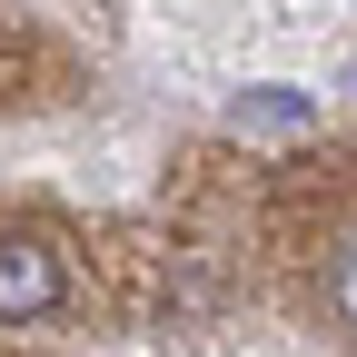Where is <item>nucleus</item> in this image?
I'll return each instance as SVG.
<instances>
[{
    "label": "nucleus",
    "instance_id": "nucleus-1",
    "mask_svg": "<svg viewBox=\"0 0 357 357\" xmlns=\"http://www.w3.org/2000/svg\"><path fill=\"white\" fill-rule=\"evenodd\" d=\"M60 298H70V278H60V258H50V248H40V238H0V328L50 318Z\"/></svg>",
    "mask_w": 357,
    "mask_h": 357
},
{
    "label": "nucleus",
    "instance_id": "nucleus-2",
    "mask_svg": "<svg viewBox=\"0 0 357 357\" xmlns=\"http://www.w3.org/2000/svg\"><path fill=\"white\" fill-rule=\"evenodd\" d=\"M328 307H337V328L357 337V229L337 238V258H328Z\"/></svg>",
    "mask_w": 357,
    "mask_h": 357
},
{
    "label": "nucleus",
    "instance_id": "nucleus-3",
    "mask_svg": "<svg viewBox=\"0 0 357 357\" xmlns=\"http://www.w3.org/2000/svg\"><path fill=\"white\" fill-rule=\"evenodd\" d=\"M238 119H278V129H298L307 100H298V89H258V100H238Z\"/></svg>",
    "mask_w": 357,
    "mask_h": 357
}]
</instances>
